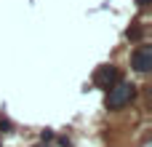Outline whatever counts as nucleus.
Instances as JSON below:
<instances>
[{
  "instance_id": "1",
  "label": "nucleus",
  "mask_w": 152,
  "mask_h": 147,
  "mask_svg": "<svg viewBox=\"0 0 152 147\" xmlns=\"http://www.w3.org/2000/svg\"><path fill=\"white\" fill-rule=\"evenodd\" d=\"M134 94H136V86L134 83L118 80L112 88H107V110H123L126 104H131Z\"/></svg>"
},
{
  "instance_id": "2",
  "label": "nucleus",
  "mask_w": 152,
  "mask_h": 147,
  "mask_svg": "<svg viewBox=\"0 0 152 147\" xmlns=\"http://www.w3.org/2000/svg\"><path fill=\"white\" fill-rule=\"evenodd\" d=\"M120 80V72H118V67L115 64H102V67H96V72H94V78H91V83L96 86V88H112L115 83Z\"/></svg>"
},
{
  "instance_id": "3",
  "label": "nucleus",
  "mask_w": 152,
  "mask_h": 147,
  "mask_svg": "<svg viewBox=\"0 0 152 147\" xmlns=\"http://www.w3.org/2000/svg\"><path fill=\"white\" fill-rule=\"evenodd\" d=\"M131 67L136 72H150L152 70V48L150 46H139L134 54H131Z\"/></svg>"
},
{
  "instance_id": "4",
  "label": "nucleus",
  "mask_w": 152,
  "mask_h": 147,
  "mask_svg": "<svg viewBox=\"0 0 152 147\" xmlns=\"http://www.w3.org/2000/svg\"><path fill=\"white\" fill-rule=\"evenodd\" d=\"M126 35H128L131 40H136V37H142V29H139V27H134V29H128Z\"/></svg>"
},
{
  "instance_id": "5",
  "label": "nucleus",
  "mask_w": 152,
  "mask_h": 147,
  "mask_svg": "<svg viewBox=\"0 0 152 147\" xmlns=\"http://www.w3.org/2000/svg\"><path fill=\"white\" fill-rule=\"evenodd\" d=\"M136 5H139V8H147V5H150V0H136Z\"/></svg>"
},
{
  "instance_id": "6",
  "label": "nucleus",
  "mask_w": 152,
  "mask_h": 147,
  "mask_svg": "<svg viewBox=\"0 0 152 147\" xmlns=\"http://www.w3.org/2000/svg\"><path fill=\"white\" fill-rule=\"evenodd\" d=\"M37 147H45V145H37Z\"/></svg>"
}]
</instances>
